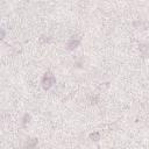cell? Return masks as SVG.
<instances>
[{"label":"cell","instance_id":"obj_1","mask_svg":"<svg viewBox=\"0 0 149 149\" xmlns=\"http://www.w3.org/2000/svg\"><path fill=\"white\" fill-rule=\"evenodd\" d=\"M55 81H56V79H55L54 75H52L51 72H47L43 76V78H42V86H43L46 90H48V89H50L55 84Z\"/></svg>","mask_w":149,"mask_h":149},{"label":"cell","instance_id":"obj_2","mask_svg":"<svg viewBox=\"0 0 149 149\" xmlns=\"http://www.w3.org/2000/svg\"><path fill=\"white\" fill-rule=\"evenodd\" d=\"M79 46V39H75V37H72V39L69 41L68 43V49L69 50H73L75 48H77V47Z\"/></svg>","mask_w":149,"mask_h":149},{"label":"cell","instance_id":"obj_3","mask_svg":"<svg viewBox=\"0 0 149 149\" xmlns=\"http://www.w3.org/2000/svg\"><path fill=\"white\" fill-rule=\"evenodd\" d=\"M37 143V140L36 139H32V140H28V143H27V149H33Z\"/></svg>","mask_w":149,"mask_h":149},{"label":"cell","instance_id":"obj_4","mask_svg":"<svg viewBox=\"0 0 149 149\" xmlns=\"http://www.w3.org/2000/svg\"><path fill=\"white\" fill-rule=\"evenodd\" d=\"M90 139L92 140V141H98V140L100 139V134L98 132H94V133H92V134H90Z\"/></svg>","mask_w":149,"mask_h":149},{"label":"cell","instance_id":"obj_5","mask_svg":"<svg viewBox=\"0 0 149 149\" xmlns=\"http://www.w3.org/2000/svg\"><path fill=\"white\" fill-rule=\"evenodd\" d=\"M29 120H30V117L28 114H26V115H24V118H23V124L26 125L27 122H29Z\"/></svg>","mask_w":149,"mask_h":149}]
</instances>
